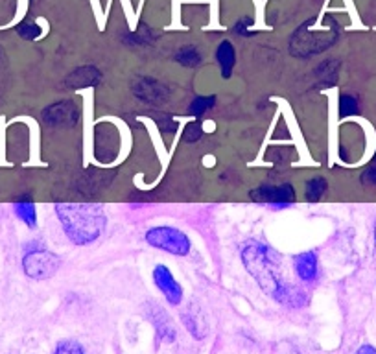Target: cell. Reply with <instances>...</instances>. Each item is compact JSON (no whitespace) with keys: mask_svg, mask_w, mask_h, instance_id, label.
<instances>
[{"mask_svg":"<svg viewBox=\"0 0 376 354\" xmlns=\"http://www.w3.org/2000/svg\"><path fill=\"white\" fill-rule=\"evenodd\" d=\"M242 264L249 275L257 280L266 295L277 303L290 308H301L306 304V294L299 286L290 285L281 275V255L271 246L260 240H245L240 246Z\"/></svg>","mask_w":376,"mask_h":354,"instance_id":"1","label":"cell"},{"mask_svg":"<svg viewBox=\"0 0 376 354\" xmlns=\"http://www.w3.org/2000/svg\"><path fill=\"white\" fill-rule=\"evenodd\" d=\"M63 233L74 246L96 242L107 227V216L102 205L94 203H57L54 207Z\"/></svg>","mask_w":376,"mask_h":354,"instance_id":"2","label":"cell"},{"mask_svg":"<svg viewBox=\"0 0 376 354\" xmlns=\"http://www.w3.org/2000/svg\"><path fill=\"white\" fill-rule=\"evenodd\" d=\"M317 19L306 21L293 32L290 38V54L299 59H308L312 56L323 54L336 45L339 38L338 21L327 15L321 21V28H315Z\"/></svg>","mask_w":376,"mask_h":354,"instance_id":"3","label":"cell"},{"mask_svg":"<svg viewBox=\"0 0 376 354\" xmlns=\"http://www.w3.org/2000/svg\"><path fill=\"white\" fill-rule=\"evenodd\" d=\"M61 268V256L50 251L41 242H30L24 246L23 270L33 280H47Z\"/></svg>","mask_w":376,"mask_h":354,"instance_id":"4","label":"cell"},{"mask_svg":"<svg viewBox=\"0 0 376 354\" xmlns=\"http://www.w3.org/2000/svg\"><path fill=\"white\" fill-rule=\"evenodd\" d=\"M144 240L151 247L174 256H188L192 251V242H190L188 234L183 233L181 229L170 227V225H157V227L148 229Z\"/></svg>","mask_w":376,"mask_h":354,"instance_id":"5","label":"cell"},{"mask_svg":"<svg viewBox=\"0 0 376 354\" xmlns=\"http://www.w3.org/2000/svg\"><path fill=\"white\" fill-rule=\"evenodd\" d=\"M251 201L254 203H269L278 209L292 205L297 201V192L292 183H281V185H260L249 192Z\"/></svg>","mask_w":376,"mask_h":354,"instance_id":"6","label":"cell"},{"mask_svg":"<svg viewBox=\"0 0 376 354\" xmlns=\"http://www.w3.org/2000/svg\"><path fill=\"white\" fill-rule=\"evenodd\" d=\"M41 120L48 127H74L80 122V108L76 105L74 100H61V102L50 103L48 108L42 109Z\"/></svg>","mask_w":376,"mask_h":354,"instance_id":"7","label":"cell"},{"mask_svg":"<svg viewBox=\"0 0 376 354\" xmlns=\"http://www.w3.org/2000/svg\"><path fill=\"white\" fill-rule=\"evenodd\" d=\"M133 94L136 98L150 105H160L165 103L170 96L168 85H165L159 79L151 78V76H141L133 84Z\"/></svg>","mask_w":376,"mask_h":354,"instance_id":"8","label":"cell"},{"mask_svg":"<svg viewBox=\"0 0 376 354\" xmlns=\"http://www.w3.org/2000/svg\"><path fill=\"white\" fill-rule=\"evenodd\" d=\"M153 282L159 288V292L165 295V299L168 301L172 307H177L183 301V288L179 285L177 280H175L174 273L170 271L168 266L165 264H157L153 268Z\"/></svg>","mask_w":376,"mask_h":354,"instance_id":"9","label":"cell"},{"mask_svg":"<svg viewBox=\"0 0 376 354\" xmlns=\"http://www.w3.org/2000/svg\"><path fill=\"white\" fill-rule=\"evenodd\" d=\"M144 312H146L148 321L155 329L157 343H163V341L172 343V341H175V329L174 325H172V321H170L168 314L165 312V308L160 307V304L153 303V301H150V303L144 307Z\"/></svg>","mask_w":376,"mask_h":354,"instance_id":"10","label":"cell"},{"mask_svg":"<svg viewBox=\"0 0 376 354\" xmlns=\"http://www.w3.org/2000/svg\"><path fill=\"white\" fill-rule=\"evenodd\" d=\"M183 325L187 331L196 338V340H205L208 336V323L207 317L203 314V308L198 303H190L183 308L181 312Z\"/></svg>","mask_w":376,"mask_h":354,"instance_id":"11","label":"cell"},{"mask_svg":"<svg viewBox=\"0 0 376 354\" xmlns=\"http://www.w3.org/2000/svg\"><path fill=\"white\" fill-rule=\"evenodd\" d=\"M102 79H104V76H102L100 69L93 65H85L72 70L71 74L65 78L63 85H65V88H87L100 85Z\"/></svg>","mask_w":376,"mask_h":354,"instance_id":"12","label":"cell"},{"mask_svg":"<svg viewBox=\"0 0 376 354\" xmlns=\"http://www.w3.org/2000/svg\"><path fill=\"white\" fill-rule=\"evenodd\" d=\"M293 270L302 282H314L319 275V261L315 251H302L293 256Z\"/></svg>","mask_w":376,"mask_h":354,"instance_id":"13","label":"cell"},{"mask_svg":"<svg viewBox=\"0 0 376 354\" xmlns=\"http://www.w3.org/2000/svg\"><path fill=\"white\" fill-rule=\"evenodd\" d=\"M339 67H341V61L336 59V57L324 59L321 65H317V69L314 70L315 79H317V87L321 88L332 87V85L338 81Z\"/></svg>","mask_w":376,"mask_h":354,"instance_id":"14","label":"cell"},{"mask_svg":"<svg viewBox=\"0 0 376 354\" xmlns=\"http://www.w3.org/2000/svg\"><path fill=\"white\" fill-rule=\"evenodd\" d=\"M216 63L220 65L221 76L225 79L230 78L236 65V50L230 41H221L216 48Z\"/></svg>","mask_w":376,"mask_h":354,"instance_id":"15","label":"cell"},{"mask_svg":"<svg viewBox=\"0 0 376 354\" xmlns=\"http://www.w3.org/2000/svg\"><path fill=\"white\" fill-rule=\"evenodd\" d=\"M13 210L15 215H17V218H19L26 227L30 229L37 227V210H35V203H33L32 198L30 196L19 198V200L15 201Z\"/></svg>","mask_w":376,"mask_h":354,"instance_id":"16","label":"cell"},{"mask_svg":"<svg viewBox=\"0 0 376 354\" xmlns=\"http://www.w3.org/2000/svg\"><path fill=\"white\" fill-rule=\"evenodd\" d=\"M329 194V181L323 176H314L305 183V200L308 203H317Z\"/></svg>","mask_w":376,"mask_h":354,"instance_id":"17","label":"cell"},{"mask_svg":"<svg viewBox=\"0 0 376 354\" xmlns=\"http://www.w3.org/2000/svg\"><path fill=\"white\" fill-rule=\"evenodd\" d=\"M174 59L177 61L179 65L187 67V69H196L203 63V54L196 45H184L175 52Z\"/></svg>","mask_w":376,"mask_h":354,"instance_id":"18","label":"cell"},{"mask_svg":"<svg viewBox=\"0 0 376 354\" xmlns=\"http://www.w3.org/2000/svg\"><path fill=\"white\" fill-rule=\"evenodd\" d=\"M339 117L341 118H348V117H356L360 115V100L353 94H341L339 96Z\"/></svg>","mask_w":376,"mask_h":354,"instance_id":"19","label":"cell"},{"mask_svg":"<svg viewBox=\"0 0 376 354\" xmlns=\"http://www.w3.org/2000/svg\"><path fill=\"white\" fill-rule=\"evenodd\" d=\"M216 105V96H196L192 103L188 105V113L192 117H203Z\"/></svg>","mask_w":376,"mask_h":354,"instance_id":"20","label":"cell"},{"mask_svg":"<svg viewBox=\"0 0 376 354\" xmlns=\"http://www.w3.org/2000/svg\"><path fill=\"white\" fill-rule=\"evenodd\" d=\"M151 117H153V120H155L157 127H159L163 135H172V133L175 131V127H177L175 120L172 117H170V115H163V113H153Z\"/></svg>","mask_w":376,"mask_h":354,"instance_id":"21","label":"cell"},{"mask_svg":"<svg viewBox=\"0 0 376 354\" xmlns=\"http://www.w3.org/2000/svg\"><path fill=\"white\" fill-rule=\"evenodd\" d=\"M17 33L26 41H33L41 35V28L35 23H23L17 26Z\"/></svg>","mask_w":376,"mask_h":354,"instance_id":"22","label":"cell"},{"mask_svg":"<svg viewBox=\"0 0 376 354\" xmlns=\"http://www.w3.org/2000/svg\"><path fill=\"white\" fill-rule=\"evenodd\" d=\"M203 137V126L201 122H190V124H187V127H184L183 131V139L187 140V142H198L199 139Z\"/></svg>","mask_w":376,"mask_h":354,"instance_id":"23","label":"cell"},{"mask_svg":"<svg viewBox=\"0 0 376 354\" xmlns=\"http://www.w3.org/2000/svg\"><path fill=\"white\" fill-rule=\"evenodd\" d=\"M54 354H85V350L81 349V345L74 340H63L57 343L56 353Z\"/></svg>","mask_w":376,"mask_h":354,"instance_id":"24","label":"cell"},{"mask_svg":"<svg viewBox=\"0 0 376 354\" xmlns=\"http://www.w3.org/2000/svg\"><path fill=\"white\" fill-rule=\"evenodd\" d=\"M153 33H151V30L148 28H141V32L136 33H131L129 38H127V41L131 42V45H150L151 41H153Z\"/></svg>","mask_w":376,"mask_h":354,"instance_id":"25","label":"cell"},{"mask_svg":"<svg viewBox=\"0 0 376 354\" xmlns=\"http://www.w3.org/2000/svg\"><path fill=\"white\" fill-rule=\"evenodd\" d=\"M360 181H362V185H365V187H376V163L371 164L367 170H363Z\"/></svg>","mask_w":376,"mask_h":354,"instance_id":"26","label":"cell"},{"mask_svg":"<svg viewBox=\"0 0 376 354\" xmlns=\"http://www.w3.org/2000/svg\"><path fill=\"white\" fill-rule=\"evenodd\" d=\"M251 24H253V19H247V17H245V19H240L235 26H233V32H235L236 35H242V38H244V35L249 33Z\"/></svg>","mask_w":376,"mask_h":354,"instance_id":"27","label":"cell"},{"mask_svg":"<svg viewBox=\"0 0 376 354\" xmlns=\"http://www.w3.org/2000/svg\"><path fill=\"white\" fill-rule=\"evenodd\" d=\"M354 354H376V349L372 345H362Z\"/></svg>","mask_w":376,"mask_h":354,"instance_id":"28","label":"cell"},{"mask_svg":"<svg viewBox=\"0 0 376 354\" xmlns=\"http://www.w3.org/2000/svg\"><path fill=\"white\" fill-rule=\"evenodd\" d=\"M372 236H375V251H376V219H375V225H372Z\"/></svg>","mask_w":376,"mask_h":354,"instance_id":"29","label":"cell"},{"mask_svg":"<svg viewBox=\"0 0 376 354\" xmlns=\"http://www.w3.org/2000/svg\"><path fill=\"white\" fill-rule=\"evenodd\" d=\"M372 163H376V152H375V155H372Z\"/></svg>","mask_w":376,"mask_h":354,"instance_id":"30","label":"cell"},{"mask_svg":"<svg viewBox=\"0 0 376 354\" xmlns=\"http://www.w3.org/2000/svg\"><path fill=\"white\" fill-rule=\"evenodd\" d=\"M0 57H2V52H0Z\"/></svg>","mask_w":376,"mask_h":354,"instance_id":"31","label":"cell"}]
</instances>
